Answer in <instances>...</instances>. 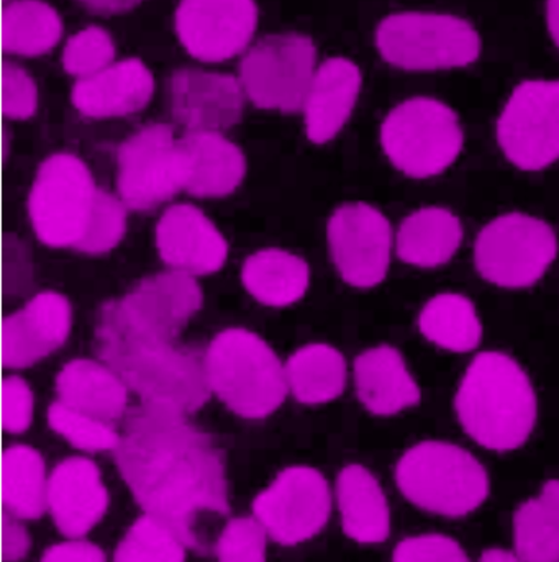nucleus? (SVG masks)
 I'll return each mask as SVG.
<instances>
[{
  "label": "nucleus",
  "instance_id": "22",
  "mask_svg": "<svg viewBox=\"0 0 559 562\" xmlns=\"http://www.w3.org/2000/svg\"><path fill=\"white\" fill-rule=\"evenodd\" d=\"M361 86V69L351 59L334 56L317 66L301 111L305 135L314 145L332 142L345 128Z\"/></svg>",
  "mask_w": 559,
  "mask_h": 562
},
{
  "label": "nucleus",
  "instance_id": "5",
  "mask_svg": "<svg viewBox=\"0 0 559 562\" xmlns=\"http://www.w3.org/2000/svg\"><path fill=\"white\" fill-rule=\"evenodd\" d=\"M374 42L388 65L411 72L468 68L478 61L482 49L481 35L468 20L438 12L384 16Z\"/></svg>",
  "mask_w": 559,
  "mask_h": 562
},
{
  "label": "nucleus",
  "instance_id": "19",
  "mask_svg": "<svg viewBox=\"0 0 559 562\" xmlns=\"http://www.w3.org/2000/svg\"><path fill=\"white\" fill-rule=\"evenodd\" d=\"M72 324L71 304L58 292H40L22 311L3 318L2 362L25 369L65 345Z\"/></svg>",
  "mask_w": 559,
  "mask_h": 562
},
{
  "label": "nucleus",
  "instance_id": "1",
  "mask_svg": "<svg viewBox=\"0 0 559 562\" xmlns=\"http://www.w3.org/2000/svg\"><path fill=\"white\" fill-rule=\"evenodd\" d=\"M113 456L139 507L166 521L188 548H199L192 533L198 512H230L221 452L185 414L142 402L126 412Z\"/></svg>",
  "mask_w": 559,
  "mask_h": 562
},
{
  "label": "nucleus",
  "instance_id": "36",
  "mask_svg": "<svg viewBox=\"0 0 559 562\" xmlns=\"http://www.w3.org/2000/svg\"><path fill=\"white\" fill-rule=\"evenodd\" d=\"M48 424L56 434L82 451H113L120 441L112 424L82 414L62 401L49 405Z\"/></svg>",
  "mask_w": 559,
  "mask_h": 562
},
{
  "label": "nucleus",
  "instance_id": "7",
  "mask_svg": "<svg viewBox=\"0 0 559 562\" xmlns=\"http://www.w3.org/2000/svg\"><path fill=\"white\" fill-rule=\"evenodd\" d=\"M462 145L459 116L437 99H409L395 105L381 125L384 155L407 178L441 175L461 155Z\"/></svg>",
  "mask_w": 559,
  "mask_h": 562
},
{
  "label": "nucleus",
  "instance_id": "24",
  "mask_svg": "<svg viewBox=\"0 0 559 562\" xmlns=\"http://www.w3.org/2000/svg\"><path fill=\"white\" fill-rule=\"evenodd\" d=\"M356 392L359 401L379 417L399 414L421 402V389L392 346L368 349L355 361Z\"/></svg>",
  "mask_w": 559,
  "mask_h": 562
},
{
  "label": "nucleus",
  "instance_id": "31",
  "mask_svg": "<svg viewBox=\"0 0 559 562\" xmlns=\"http://www.w3.org/2000/svg\"><path fill=\"white\" fill-rule=\"evenodd\" d=\"M289 391L302 404H327L339 397L346 385L342 352L322 342L304 346L286 364Z\"/></svg>",
  "mask_w": 559,
  "mask_h": 562
},
{
  "label": "nucleus",
  "instance_id": "37",
  "mask_svg": "<svg viewBox=\"0 0 559 562\" xmlns=\"http://www.w3.org/2000/svg\"><path fill=\"white\" fill-rule=\"evenodd\" d=\"M116 61V46L111 33L102 26L91 25L69 36L63 46L62 63L65 71L76 81L91 78Z\"/></svg>",
  "mask_w": 559,
  "mask_h": 562
},
{
  "label": "nucleus",
  "instance_id": "12",
  "mask_svg": "<svg viewBox=\"0 0 559 562\" xmlns=\"http://www.w3.org/2000/svg\"><path fill=\"white\" fill-rule=\"evenodd\" d=\"M495 133L505 158L522 171H541L559 161V81L521 82Z\"/></svg>",
  "mask_w": 559,
  "mask_h": 562
},
{
  "label": "nucleus",
  "instance_id": "20",
  "mask_svg": "<svg viewBox=\"0 0 559 562\" xmlns=\"http://www.w3.org/2000/svg\"><path fill=\"white\" fill-rule=\"evenodd\" d=\"M108 508L109 492L94 462L69 458L56 465L48 481V510L65 537H86Z\"/></svg>",
  "mask_w": 559,
  "mask_h": 562
},
{
  "label": "nucleus",
  "instance_id": "43",
  "mask_svg": "<svg viewBox=\"0 0 559 562\" xmlns=\"http://www.w3.org/2000/svg\"><path fill=\"white\" fill-rule=\"evenodd\" d=\"M19 518L3 512L2 517V560L19 561L29 553L30 537Z\"/></svg>",
  "mask_w": 559,
  "mask_h": 562
},
{
  "label": "nucleus",
  "instance_id": "40",
  "mask_svg": "<svg viewBox=\"0 0 559 562\" xmlns=\"http://www.w3.org/2000/svg\"><path fill=\"white\" fill-rule=\"evenodd\" d=\"M398 562H465V550L451 538L444 535H422L407 538L395 547Z\"/></svg>",
  "mask_w": 559,
  "mask_h": 562
},
{
  "label": "nucleus",
  "instance_id": "14",
  "mask_svg": "<svg viewBox=\"0 0 559 562\" xmlns=\"http://www.w3.org/2000/svg\"><path fill=\"white\" fill-rule=\"evenodd\" d=\"M327 236L336 271L346 284L371 289L384 281L395 241L382 212L365 202L342 205L328 222Z\"/></svg>",
  "mask_w": 559,
  "mask_h": 562
},
{
  "label": "nucleus",
  "instance_id": "17",
  "mask_svg": "<svg viewBox=\"0 0 559 562\" xmlns=\"http://www.w3.org/2000/svg\"><path fill=\"white\" fill-rule=\"evenodd\" d=\"M176 122L186 132H221L238 125L246 99L238 76L205 69H179L169 81Z\"/></svg>",
  "mask_w": 559,
  "mask_h": 562
},
{
  "label": "nucleus",
  "instance_id": "21",
  "mask_svg": "<svg viewBox=\"0 0 559 562\" xmlns=\"http://www.w3.org/2000/svg\"><path fill=\"white\" fill-rule=\"evenodd\" d=\"M155 94L152 69L138 58L116 59L91 78L76 81L71 102L88 119H120L143 111Z\"/></svg>",
  "mask_w": 559,
  "mask_h": 562
},
{
  "label": "nucleus",
  "instance_id": "9",
  "mask_svg": "<svg viewBox=\"0 0 559 562\" xmlns=\"http://www.w3.org/2000/svg\"><path fill=\"white\" fill-rule=\"evenodd\" d=\"M98 191L91 169L79 156H48L36 172L29 198L30 222L40 241L52 248H75Z\"/></svg>",
  "mask_w": 559,
  "mask_h": 562
},
{
  "label": "nucleus",
  "instance_id": "41",
  "mask_svg": "<svg viewBox=\"0 0 559 562\" xmlns=\"http://www.w3.org/2000/svg\"><path fill=\"white\" fill-rule=\"evenodd\" d=\"M33 418V394L23 379L5 378L2 382V427L7 434L29 430Z\"/></svg>",
  "mask_w": 559,
  "mask_h": 562
},
{
  "label": "nucleus",
  "instance_id": "13",
  "mask_svg": "<svg viewBox=\"0 0 559 562\" xmlns=\"http://www.w3.org/2000/svg\"><path fill=\"white\" fill-rule=\"evenodd\" d=\"M332 495L321 472L305 465L286 469L255 498L253 514L276 543H304L324 530Z\"/></svg>",
  "mask_w": 559,
  "mask_h": 562
},
{
  "label": "nucleus",
  "instance_id": "44",
  "mask_svg": "<svg viewBox=\"0 0 559 562\" xmlns=\"http://www.w3.org/2000/svg\"><path fill=\"white\" fill-rule=\"evenodd\" d=\"M89 12L98 15H122V13L135 10L145 0H78Z\"/></svg>",
  "mask_w": 559,
  "mask_h": 562
},
{
  "label": "nucleus",
  "instance_id": "2",
  "mask_svg": "<svg viewBox=\"0 0 559 562\" xmlns=\"http://www.w3.org/2000/svg\"><path fill=\"white\" fill-rule=\"evenodd\" d=\"M96 351L145 404L188 415L211 397L205 355L139 334L125 321L116 301L102 307Z\"/></svg>",
  "mask_w": 559,
  "mask_h": 562
},
{
  "label": "nucleus",
  "instance_id": "28",
  "mask_svg": "<svg viewBox=\"0 0 559 562\" xmlns=\"http://www.w3.org/2000/svg\"><path fill=\"white\" fill-rule=\"evenodd\" d=\"M246 291L269 307H288L304 297L311 282L308 262L284 249H261L242 269Z\"/></svg>",
  "mask_w": 559,
  "mask_h": 562
},
{
  "label": "nucleus",
  "instance_id": "46",
  "mask_svg": "<svg viewBox=\"0 0 559 562\" xmlns=\"http://www.w3.org/2000/svg\"><path fill=\"white\" fill-rule=\"evenodd\" d=\"M481 561L484 562H514L518 560L517 553L512 551L501 550V548H492V550H485L482 553Z\"/></svg>",
  "mask_w": 559,
  "mask_h": 562
},
{
  "label": "nucleus",
  "instance_id": "6",
  "mask_svg": "<svg viewBox=\"0 0 559 562\" xmlns=\"http://www.w3.org/2000/svg\"><path fill=\"white\" fill-rule=\"evenodd\" d=\"M399 491L412 504L444 517H465L484 504L489 477L471 452L444 441H424L402 456Z\"/></svg>",
  "mask_w": 559,
  "mask_h": 562
},
{
  "label": "nucleus",
  "instance_id": "23",
  "mask_svg": "<svg viewBox=\"0 0 559 562\" xmlns=\"http://www.w3.org/2000/svg\"><path fill=\"white\" fill-rule=\"evenodd\" d=\"M181 149L186 162L185 191L194 198H225L245 179V155L224 133L186 132Z\"/></svg>",
  "mask_w": 559,
  "mask_h": 562
},
{
  "label": "nucleus",
  "instance_id": "11",
  "mask_svg": "<svg viewBox=\"0 0 559 562\" xmlns=\"http://www.w3.org/2000/svg\"><path fill=\"white\" fill-rule=\"evenodd\" d=\"M116 195L130 211L149 212L186 188L181 138L165 123L130 135L116 151Z\"/></svg>",
  "mask_w": 559,
  "mask_h": 562
},
{
  "label": "nucleus",
  "instance_id": "25",
  "mask_svg": "<svg viewBox=\"0 0 559 562\" xmlns=\"http://www.w3.org/2000/svg\"><path fill=\"white\" fill-rule=\"evenodd\" d=\"M128 385L105 362L76 359L59 372L56 392L69 407L115 424L128 412Z\"/></svg>",
  "mask_w": 559,
  "mask_h": 562
},
{
  "label": "nucleus",
  "instance_id": "18",
  "mask_svg": "<svg viewBox=\"0 0 559 562\" xmlns=\"http://www.w3.org/2000/svg\"><path fill=\"white\" fill-rule=\"evenodd\" d=\"M156 248L169 269L209 276L221 271L228 245L211 218L191 204L171 205L156 225Z\"/></svg>",
  "mask_w": 559,
  "mask_h": 562
},
{
  "label": "nucleus",
  "instance_id": "26",
  "mask_svg": "<svg viewBox=\"0 0 559 562\" xmlns=\"http://www.w3.org/2000/svg\"><path fill=\"white\" fill-rule=\"evenodd\" d=\"M339 514L346 537L374 544L391 533V512L378 479L359 464L346 465L336 482Z\"/></svg>",
  "mask_w": 559,
  "mask_h": 562
},
{
  "label": "nucleus",
  "instance_id": "15",
  "mask_svg": "<svg viewBox=\"0 0 559 562\" xmlns=\"http://www.w3.org/2000/svg\"><path fill=\"white\" fill-rule=\"evenodd\" d=\"M258 20L256 0H181L175 29L192 58L224 63L253 45Z\"/></svg>",
  "mask_w": 559,
  "mask_h": 562
},
{
  "label": "nucleus",
  "instance_id": "34",
  "mask_svg": "<svg viewBox=\"0 0 559 562\" xmlns=\"http://www.w3.org/2000/svg\"><path fill=\"white\" fill-rule=\"evenodd\" d=\"M186 548L185 541L166 521L145 514L116 547L115 561L181 562L186 560Z\"/></svg>",
  "mask_w": 559,
  "mask_h": 562
},
{
  "label": "nucleus",
  "instance_id": "16",
  "mask_svg": "<svg viewBox=\"0 0 559 562\" xmlns=\"http://www.w3.org/2000/svg\"><path fill=\"white\" fill-rule=\"evenodd\" d=\"M116 304L139 334L175 342L192 315L201 311L204 294L198 278L168 269L143 279Z\"/></svg>",
  "mask_w": 559,
  "mask_h": 562
},
{
  "label": "nucleus",
  "instance_id": "10",
  "mask_svg": "<svg viewBox=\"0 0 559 562\" xmlns=\"http://www.w3.org/2000/svg\"><path fill=\"white\" fill-rule=\"evenodd\" d=\"M557 256L555 229L527 214L501 215L476 238V269L499 288H530L544 278Z\"/></svg>",
  "mask_w": 559,
  "mask_h": 562
},
{
  "label": "nucleus",
  "instance_id": "38",
  "mask_svg": "<svg viewBox=\"0 0 559 562\" xmlns=\"http://www.w3.org/2000/svg\"><path fill=\"white\" fill-rule=\"evenodd\" d=\"M268 537L258 518H233L222 531L215 553L225 562H261L265 561Z\"/></svg>",
  "mask_w": 559,
  "mask_h": 562
},
{
  "label": "nucleus",
  "instance_id": "39",
  "mask_svg": "<svg viewBox=\"0 0 559 562\" xmlns=\"http://www.w3.org/2000/svg\"><path fill=\"white\" fill-rule=\"evenodd\" d=\"M40 92L35 79L15 63L2 66V112L9 120H29L38 111Z\"/></svg>",
  "mask_w": 559,
  "mask_h": 562
},
{
  "label": "nucleus",
  "instance_id": "30",
  "mask_svg": "<svg viewBox=\"0 0 559 562\" xmlns=\"http://www.w3.org/2000/svg\"><path fill=\"white\" fill-rule=\"evenodd\" d=\"M45 461L30 447H10L2 454L3 512L19 520H36L48 510Z\"/></svg>",
  "mask_w": 559,
  "mask_h": 562
},
{
  "label": "nucleus",
  "instance_id": "33",
  "mask_svg": "<svg viewBox=\"0 0 559 562\" xmlns=\"http://www.w3.org/2000/svg\"><path fill=\"white\" fill-rule=\"evenodd\" d=\"M418 328L422 335L452 352H469L478 348L482 338V325L474 304L461 294L435 295L425 304Z\"/></svg>",
  "mask_w": 559,
  "mask_h": 562
},
{
  "label": "nucleus",
  "instance_id": "3",
  "mask_svg": "<svg viewBox=\"0 0 559 562\" xmlns=\"http://www.w3.org/2000/svg\"><path fill=\"white\" fill-rule=\"evenodd\" d=\"M466 434L492 451L521 448L537 422V395L524 369L502 352H481L466 369L455 398Z\"/></svg>",
  "mask_w": 559,
  "mask_h": 562
},
{
  "label": "nucleus",
  "instance_id": "45",
  "mask_svg": "<svg viewBox=\"0 0 559 562\" xmlns=\"http://www.w3.org/2000/svg\"><path fill=\"white\" fill-rule=\"evenodd\" d=\"M547 26L559 49V0H547Z\"/></svg>",
  "mask_w": 559,
  "mask_h": 562
},
{
  "label": "nucleus",
  "instance_id": "8",
  "mask_svg": "<svg viewBox=\"0 0 559 562\" xmlns=\"http://www.w3.org/2000/svg\"><path fill=\"white\" fill-rule=\"evenodd\" d=\"M317 46L301 33H278L253 43L239 61L246 99L262 111H302L317 71Z\"/></svg>",
  "mask_w": 559,
  "mask_h": 562
},
{
  "label": "nucleus",
  "instance_id": "32",
  "mask_svg": "<svg viewBox=\"0 0 559 562\" xmlns=\"http://www.w3.org/2000/svg\"><path fill=\"white\" fill-rule=\"evenodd\" d=\"M514 544L518 560L559 561V481L547 482L538 497L515 512Z\"/></svg>",
  "mask_w": 559,
  "mask_h": 562
},
{
  "label": "nucleus",
  "instance_id": "29",
  "mask_svg": "<svg viewBox=\"0 0 559 562\" xmlns=\"http://www.w3.org/2000/svg\"><path fill=\"white\" fill-rule=\"evenodd\" d=\"M58 10L43 0H7L2 9V48L7 55L38 58L63 38Z\"/></svg>",
  "mask_w": 559,
  "mask_h": 562
},
{
  "label": "nucleus",
  "instance_id": "27",
  "mask_svg": "<svg viewBox=\"0 0 559 562\" xmlns=\"http://www.w3.org/2000/svg\"><path fill=\"white\" fill-rule=\"evenodd\" d=\"M461 241L462 225L451 211L425 207L399 226L395 251L405 265L432 269L447 265Z\"/></svg>",
  "mask_w": 559,
  "mask_h": 562
},
{
  "label": "nucleus",
  "instance_id": "35",
  "mask_svg": "<svg viewBox=\"0 0 559 562\" xmlns=\"http://www.w3.org/2000/svg\"><path fill=\"white\" fill-rule=\"evenodd\" d=\"M128 211L130 209L119 195L99 189L91 214L86 222L85 232L76 243V251L89 256L112 251L125 236Z\"/></svg>",
  "mask_w": 559,
  "mask_h": 562
},
{
  "label": "nucleus",
  "instance_id": "4",
  "mask_svg": "<svg viewBox=\"0 0 559 562\" xmlns=\"http://www.w3.org/2000/svg\"><path fill=\"white\" fill-rule=\"evenodd\" d=\"M212 394L243 418L258 420L278 411L289 392L286 366L265 339L245 328H228L205 352Z\"/></svg>",
  "mask_w": 559,
  "mask_h": 562
},
{
  "label": "nucleus",
  "instance_id": "42",
  "mask_svg": "<svg viewBox=\"0 0 559 562\" xmlns=\"http://www.w3.org/2000/svg\"><path fill=\"white\" fill-rule=\"evenodd\" d=\"M105 560L101 548L81 538H71V541L55 544L43 554L46 562H102Z\"/></svg>",
  "mask_w": 559,
  "mask_h": 562
}]
</instances>
